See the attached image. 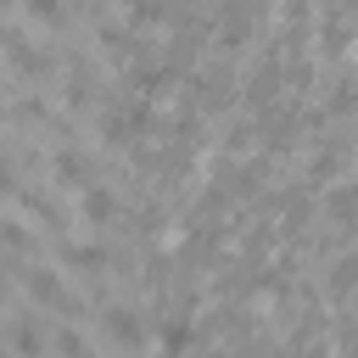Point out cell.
I'll use <instances>...</instances> for the list:
<instances>
[{
    "label": "cell",
    "instance_id": "cell-1",
    "mask_svg": "<svg viewBox=\"0 0 358 358\" xmlns=\"http://www.w3.org/2000/svg\"><path fill=\"white\" fill-rule=\"evenodd\" d=\"M17 280H22V291H28V296H34L39 308L62 313L67 324H73V319H84V296H73V291L62 285V274H56V268H45V263H28V268H22Z\"/></svg>",
    "mask_w": 358,
    "mask_h": 358
},
{
    "label": "cell",
    "instance_id": "cell-2",
    "mask_svg": "<svg viewBox=\"0 0 358 358\" xmlns=\"http://www.w3.org/2000/svg\"><path fill=\"white\" fill-rule=\"evenodd\" d=\"M0 50H6L11 73H17V78H34V84H39V78H50V67H56V62L28 39V34H17V28H6V22H0Z\"/></svg>",
    "mask_w": 358,
    "mask_h": 358
},
{
    "label": "cell",
    "instance_id": "cell-3",
    "mask_svg": "<svg viewBox=\"0 0 358 358\" xmlns=\"http://www.w3.org/2000/svg\"><path fill=\"white\" fill-rule=\"evenodd\" d=\"M101 330H106L112 347H123V352L145 347V313L129 308V302H106V308H101Z\"/></svg>",
    "mask_w": 358,
    "mask_h": 358
},
{
    "label": "cell",
    "instance_id": "cell-4",
    "mask_svg": "<svg viewBox=\"0 0 358 358\" xmlns=\"http://www.w3.org/2000/svg\"><path fill=\"white\" fill-rule=\"evenodd\" d=\"M50 179L62 190H84V185H95V168L78 145H62V151H50Z\"/></svg>",
    "mask_w": 358,
    "mask_h": 358
},
{
    "label": "cell",
    "instance_id": "cell-5",
    "mask_svg": "<svg viewBox=\"0 0 358 358\" xmlns=\"http://www.w3.org/2000/svg\"><path fill=\"white\" fill-rule=\"evenodd\" d=\"M112 218H117V196H112L106 185H84V196H78V224L106 229Z\"/></svg>",
    "mask_w": 358,
    "mask_h": 358
},
{
    "label": "cell",
    "instance_id": "cell-6",
    "mask_svg": "<svg viewBox=\"0 0 358 358\" xmlns=\"http://www.w3.org/2000/svg\"><path fill=\"white\" fill-rule=\"evenodd\" d=\"M6 336H11V352H17V358H45V324H39L34 313H11Z\"/></svg>",
    "mask_w": 358,
    "mask_h": 358
},
{
    "label": "cell",
    "instance_id": "cell-7",
    "mask_svg": "<svg viewBox=\"0 0 358 358\" xmlns=\"http://www.w3.org/2000/svg\"><path fill=\"white\" fill-rule=\"evenodd\" d=\"M62 257H67L84 280H101V274L112 268V252H106L101 241H73V246H62Z\"/></svg>",
    "mask_w": 358,
    "mask_h": 358
},
{
    "label": "cell",
    "instance_id": "cell-8",
    "mask_svg": "<svg viewBox=\"0 0 358 358\" xmlns=\"http://www.w3.org/2000/svg\"><path fill=\"white\" fill-rule=\"evenodd\" d=\"M17 201H22V207H28V213H34L45 229H67V213H62V207H56L45 190H34V185H17Z\"/></svg>",
    "mask_w": 358,
    "mask_h": 358
},
{
    "label": "cell",
    "instance_id": "cell-9",
    "mask_svg": "<svg viewBox=\"0 0 358 358\" xmlns=\"http://www.w3.org/2000/svg\"><path fill=\"white\" fill-rule=\"evenodd\" d=\"M45 352H56V358H95V352H90V341H84L73 324H56V330H45Z\"/></svg>",
    "mask_w": 358,
    "mask_h": 358
},
{
    "label": "cell",
    "instance_id": "cell-10",
    "mask_svg": "<svg viewBox=\"0 0 358 358\" xmlns=\"http://www.w3.org/2000/svg\"><path fill=\"white\" fill-rule=\"evenodd\" d=\"M0 246H6L11 257H28V252H34V229H22L17 218H0Z\"/></svg>",
    "mask_w": 358,
    "mask_h": 358
},
{
    "label": "cell",
    "instance_id": "cell-11",
    "mask_svg": "<svg viewBox=\"0 0 358 358\" xmlns=\"http://www.w3.org/2000/svg\"><path fill=\"white\" fill-rule=\"evenodd\" d=\"M34 22H45V28H62L67 22V0H17Z\"/></svg>",
    "mask_w": 358,
    "mask_h": 358
},
{
    "label": "cell",
    "instance_id": "cell-12",
    "mask_svg": "<svg viewBox=\"0 0 358 358\" xmlns=\"http://www.w3.org/2000/svg\"><path fill=\"white\" fill-rule=\"evenodd\" d=\"M45 117H50L45 95H17V123H45Z\"/></svg>",
    "mask_w": 358,
    "mask_h": 358
},
{
    "label": "cell",
    "instance_id": "cell-13",
    "mask_svg": "<svg viewBox=\"0 0 358 358\" xmlns=\"http://www.w3.org/2000/svg\"><path fill=\"white\" fill-rule=\"evenodd\" d=\"M0 196H17V168H11L6 151H0Z\"/></svg>",
    "mask_w": 358,
    "mask_h": 358
},
{
    "label": "cell",
    "instance_id": "cell-14",
    "mask_svg": "<svg viewBox=\"0 0 358 358\" xmlns=\"http://www.w3.org/2000/svg\"><path fill=\"white\" fill-rule=\"evenodd\" d=\"M6 6H11V0H0V11H6Z\"/></svg>",
    "mask_w": 358,
    "mask_h": 358
}]
</instances>
